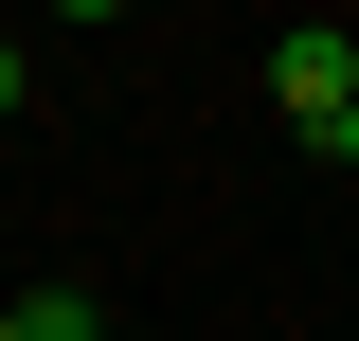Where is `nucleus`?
I'll use <instances>...</instances> for the list:
<instances>
[{
  "instance_id": "obj_2",
  "label": "nucleus",
  "mask_w": 359,
  "mask_h": 341,
  "mask_svg": "<svg viewBox=\"0 0 359 341\" xmlns=\"http://www.w3.org/2000/svg\"><path fill=\"white\" fill-rule=\"evenodd\" d=\"M18 341H108V305L90 288H18Z\"/></svg>"
},
{
  "instance_id": "obj_4",
  "label": "nucleus",
  "mask_w": 359,
  "mask_h": 341,
  "mask_svg": "<svg viewBox=\"0 0 359 341\" xmlns=\"http://www.w3.org/2000/svg\"><path fill=\"white\" fill-rule=\"evenodd\" d=\"M0 341H18V305H0Z\"/></svg>"
},
{
  "instance_id": "obj_3",
  "label": "nucleus",
  "mask_w": 359,
  "mask_h": 341,
  "mask_svg": "<svg viewBox=\"0 0 359 341\" xmlns=\"http://www.w3.org/2000/svg\"><path fill=\"white\" fill-rule=\"evenodd\" d=\"M0 108H18V36H0Z\"/></svg>"
},
{
  "instance_id": "obj_5",
  "label": "nucleus",
  "mask_w": 359,
  "mask_h": 341,
  "mask_svg": "<svg viewBox=\"0 0 359 341\" xmlns=\"http://www.w3.org/2000/svg\"><path fill=\"white\" fill-rule=\"evenodd\" d=\"M341 162H359V126H341Z\"/></svg>"
},
{
  "instance_id": "obj_1",
  "label": "nucleus",
  "mask_w": 359,
  "mask_h": 341,
  "mask_svg": "<svg viewBox=\"0 0 359 341\" xmlns=\"http://www.w3.org/2000/svg\"><path fill=\"white\" fill-rule=\"evenodd\" d=\"M269 108L323 126V144L359 126V36H341V18H287V36H269Z\"/></svg>"
}]
</instances>
